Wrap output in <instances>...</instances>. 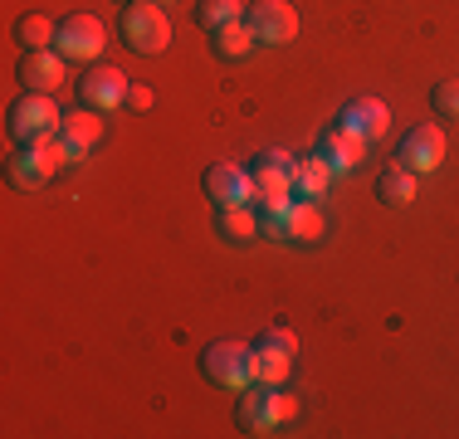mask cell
Returning a JSON list of instances; mask_svg holds the SVG:
<instances>
[{"instance_id": "cell-25", "label": "cell", "mask_w": 459, "mask_h": 439, "mask_svg": "<svg viewBox=\"0 0 459 439\" xmlns=\"http://www.w3.org/2000/svg\"><path fill=\"white\" fill-rule=\"evenodd\" d=\"M259 342H269V347L289 351V357H293V351H299V337H293V332H283V327H269V332L259 337Z\"/></svg>"}, {"instance_id": "cell-12", "label": "cell", "mask_w": 459, "mask_h": 439, "mask_svg": "<svg viewBox=\"0 0 459 439\" xmlns=\"http://www.w3.org/2000/svg\"><path fill=\"white\" fill-rule=\"evenodd\" d=\"M313 157H323L327 171H357V167H362V157H367V142L357 137L352 127L333 123V127L318 132V142H313Z\"/></svg>"}, {"instance_id": "cell-16", "label": "cell", "mask_w": 459, "mask_h": 439, "mask_svg": "<svg viewBox=\"0 0 459 439\" xmlns=\"http://www.w3.org/2000/svg\"><path fill=\"white\" fill-rule=\"evenodd\" d=\"M59 137L69 142L74 151H89L98 147V137H103V113H93V108H74V113H64V123H59Z\"/></svg>"}, {"instance_id": "cell-27", "label": "cell", "mask_w": 459, "mask_h": 439, "mask_svg": "<svg viewBox=\"0 0 459 439\" xmlns=\"http://www.w3.org/2000/svg\"><path fill=\"white\" fill-rule=\"evenodd\" d=\"M152 5H171V0H152Z\"/></svg>"}, {"instance_id": "cell-1", "label": "cell", "mask_w": 459, "mask_h": 439, "mask_svg": "<svg viewBox=\"0 0 459 439\" xmlns=\"http://www.w3.org/2000/svg\"><path fill=\"white\" fill-rule=\"evenodd\" d=\"M59 123H64V113L54 108L49 93H20L5 113V132L15 147H39V142L59 137Z\"/></svg>"}, {"instance_id": "cell-23", "label": "cell", "mask_w": 459, "mask_h": 439, "mask_svg": "<svg viewBox=\"0 0 459 439\" xmlns=\"http://www.w3.org/2000/svg\"><path fill=\"white\" fill-rule=\"evenodd\" d=\"M54 35H59V25H49V20H45V15H35V10L15 20V39L25 44V49H49V39H54Z\"/></svg>"}, {"instance_id": "cell-22", "label": "cell", "mask_w": 459, "mask_h": 439, "mask_svg": "<svg viewBox=\"0 0 459 439\" xmlns=\"http://www.w3.org/2000/svg\"><path fill=\"white\" fill-rule=\"evenodd\" d=\"M235 20H245V5H239V0H195V25L201 30H225V25H235Z\"/></svg>"}, {"instance_id": "cell-15", "label": "cell", "mask_w": 459, "mask_h": 439, "mask_svg": "<svg viewBox=\"0 0 459 439\" xmlns=\"http://www.w3.org/2000/svg\"><path fill=\"white\" fill-rule=\"evenodd\" d=\"M323 211L318 201H289V211H283V239H293V245H318L323 239Z\"/></svg>"}, {"instance_id": "cell-10", "label": "cell", "mask_w": 459, "mask_h": 439, "mask_svg": "<svg viewBox=\"0 0 459 439\" xmlns=\"http://www.w3.org/2000/svg\"><path fill=\"white\" fill-rule=\"evenodd\" d=\"M245 25L255 30L259 44H289L299 35V10H293L289 0H255V5L245 10Z\"/></svg>"}, {"instance_id": "cell-21", "label": "cell", "mask_w": 459, "mask_h": 439, "mask_svg": "<svg viewBox=\"0 0 459 439\" xmlns=\"http://www.w3.org/2000/svg\"><path fill=\"white\" fill-rule=\"evenodd\" d=\"M293 195H308V201H313V195H323L327 191V181H333V171H327V161L323 157H313V151H308V157H303V161H293Z\"/></svg>"}, {"instance_id": "cell-20", "label": "cell", "mask_w": 459, "mask_h": 439, "mask_svg": "<svg viewBox=\"0 0 459 439\" xmlns=\"http://www.w3.org/2000/svg\"><path fill=\"white\" fill-rule=\"evenodd\" d=\"M377 201L391 205V211H401V205L415 201V176L406 167H386L377 176Z\"/></svg>"}, {"instance_id": "cell-28", "label": "cell", "mask_w": 459, "mask_h": 439, "mask_svg": "<svg viewBox=\"0 0 459 439\" xmlns=\"http://www.w3.org/2000/svg\"><path fill=\"white\" fill-rule=\"evenodd\" d=\"M123 5H133V0H123Z\"/></svg>"}, {"instance_id": "cell-26", "label": "cell", "mask_w": 459, "mask_h": 439, "mask_svg": "<svg viewBox=\"0 0 459 439\" xmlns=\"http://www.w3.org/2000/svg\"><path fill=\"white\" fill-rule=\"evenodd\" d=\"M152 103H157V93H152V88H142V83H133V88H127V108H137V113H147Z\"/></svg>"}, {"instance_id": "cell-6", "label": "cell", "mask_w": 459, "mask_h": 439, "mask_svg": "<svg viewBox=\"0 0 459 439\" xmlns=\"http://www.w3.org/2000/svg\"><path fill=\"white\" fill-rule=\"evenodd\" d=\"M255 347H245V342H211L201 351V371H205V381L211 386H221V391H245L249 381H255Z\"/></svg>"}, {"instance_id": "cell-8", "label": "cell", "mask_w": 459, "mask_h": 439, "mask_svg": "<svg viewBox=\"0 0 459 439\" xmlns=\"http://www.w3.org/2000/svg\"><path fill=\"white\" fill-rule=\"evenodd\" d=\"M440 161H445V132L435 123H415L396 142V167H406L411 176H430Z\"/></svg>"}, {"instance_id": "cell-14", "label": "cell", "mask_w": 459, "mask_h": 439, "mask_svg": "<svg viewBox=\"0 0 459 439\" xmlns=\"http://www.w3.org/2000/svg\"><path fill=\"white\" fill-rule=\"evenodd\" d=\"M337 123H342V127H352L362 142H377L381 132L391 127V108L381 103V98H367V93H357V98H347V103H342V113H337Z\"/></svg>"}, {"instance_id": "cell-13", "label": "cell", "mask_w": 459, "mask_h": 439, "mask_svg": "<svg viewBox=\"0 0 459 439\" xmlns=\"http://www.w3.org/2000/svg\"><path fill=\"white\" fill-rule=\"evenodd\" d=\"M64 79H69V59L59 49H25L20 59V83L25 93H54Z\"/></svg>"}, {"instance_id": "cell-9", "label": "cell", "mask_w": 459, "mask_h": 439, "mask_svg": "<svg viewBox=\"0 0 459 439\" xmlns=\"http://www.w3.org/2000/svg\"><path fill=\"white\" fill-rule=\"evenodd\" d=\"M103 25H98L93 15H69L59 25V35H54V49L64 54L69 64H98V54H103Z\"/></svg>"}, {"instance_id": "cell-19", "label": "cell", "mask_w": 459, "mask_h": 439, "mask_svg": "<svg viewBox=\"0 0 459 439\" xmlns=\"http://www.w3.org/2000/svg\"><path fill=\"white\" fill-rule=\"evenodd\" d=\"M255 381L259 386H283L289 381V366H293V357L289 351H279V347H269V342H255Z\"/></svg>"}, {"instance_id": "cell-24", "label": "cell", "mask_w": 459, "mask_h": 439, "mask_svg": "<svg viewBox=\"0 0 459 439\" xmlns=\"http://www.w3.org/2000/svg\"><path fill=\"white\" fill-rule=\"evenodd\" d=\"M430 108L435 117H459V79H440L430 88Z\"/></svg>"}, {"instance_id": "cell-4", "label": "cell", "mask_w": 459, "mask_h": 439, "mask_svg": "<svg viewBox=\"0 0 459 439\" xmlns=\"http://www.w3.org/2000/svg\"><path fill=\"white\" fill-rule=\"evenodd\" d=\"M117 39H123L133 54H161L171 44L167 10L152 5V0H133V5H123V15H117Z\"/></svg>"}, {"instance_id": "cell-2", "label": "cell", "mask_w": 459, "mask_h": 439, "mask_svg": "<svg viewBox=\"0 0 459 439\" xmlns=\"http://www.w3.org/2000/svg\"><path fill=\"white\" fill-rule=\"evenodd\" d=\"M64 161H79V151L64 137H49V142H39V147H15V157H5V176H10L15 191H39Z\"/></svg>"}, {"instance_id": "cell-3", "label": "cell", "mask_w": 459, "mask_h": 439, "mask_svg": "<svg viewBox=\"0 0 459 439\" xmlns=\"http://www.w3.org/2000/svg\"><path fill=\"white\" fill-rule=\"evenodd\" d=\"M293 415H299V400L283 395L279 386H259V381H249L235 400V425L245 435H264V430H274V425L293 420Z\"/></svg>"}, {"instance_id": "cell-11", "label": "cell", "mask_w": 459, "mask_h": 439, "mask_svg": "<svg viewBox=\"0 0 459 439\" xmlns=\"http://www.w3.org/2000/svg\"><path fill=\"white\" fill-rule=\"evenodd\" d=\"M201 185H205V195H211L215 211H225V205H249V195H255L249 167H235V161H215V167H205Z\"/></svg>"}, {"instance_id": "cell-18", "label": "cell", "mask_w": 459, "mask_h": 439, "mask_svg": "<svg viewBox=\"0 0 459 439\" xmlns=\"http://www.w3.org/2000/svg\"><path fill=\"white\" fill-rule=\"evenodd\" d=\"M255 44L259 39H255V30H249L245 20H235V25H225V30H211V54H215V59H225V64L245 59Z\"/></svg>"}, {"instance_id": "cell-5", "label": "cell", "mask_w": 459, "mask_h": 439, "mask_svg": "<svg viewBox=\"0 0 459 439\" xmlns=\"http://www.w3.org/2000/svg\"><path fill=\"white\" fill-rule=\"evenodd\" d=\"M293 157L289 151H264V157H255V167H249V181H255V195H249V205L255 211H279V205L293 201Z\"/></svg>"}, {"instance_id": "cell-7", "label": "cell", "mask_w": 459, "mask_h": 439, "mask_svg": "<svg viewBox=\"0 0 459 439\" xmlns=\"http://www.w3.org/2000/svg\"><path fill=\"white\" fill-rule=\"evenodd\" d=\"M127 73L113 69V64H89V73H83L79 83H74V93H79V108H93V113H113V108L127 103Z\"/></svg>"}, {"instance_id": "cell-17", "label": "cell", "mask_w": 459, "mask_h": 439, "mask_svg": "<svg viewBox=\"0 0 459 439\" xmlns=\"http://www.w3.org/2000/svg\"><path fill=\"white\" fill-rule=\"evenodd\" d=\"M215 229L230 245H249L259 235V211L255 205H225V211H215Z\"/></svg>"}]
</instances>
